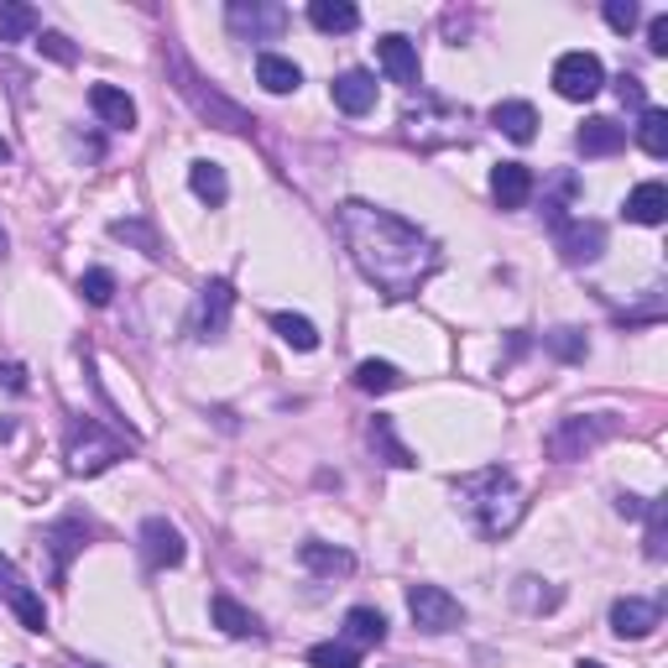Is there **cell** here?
Listing matches in <instances>:
<instances>
[{
    "label": "cell",
    "instance_id": "obj_6",
    "mask_svg": "<svg viewBox=\"0 0 668 668\" xmlns=\"http://www.w3.org/2000/svg\"><path fill=\"white\" fill-rule=\"evenodd\" d=\"M408 617H412L418 632L445 637V632H455V627L465 621V606L449 596L445 585H408Z\"/></svg>",
    "mask_w": 668,
    "mask_h": 668
},
{
    "label": "cell",
    "instance_id": "obj_8",
    "mask_svg": "<svg viewBox=\"0 0 668 668\" xmlns=\"http://www.w3.org/2000/svg\"><path fill=\"white\" fill-rule=\"evenodd\" d=\"M230 313H236V288L225 282V277H215V282H205L199 288V298H193V340H225V329H230Z\"/></svg>",
    "mask_w": 668,
    "mask_h": 668
},
{
    "label": "cell",
    "instance_id": "obj_15",
    "mask_svg": "<svg viewBox=\"0 0 668 668\" xmlns=\"http://www.w3.org/2000/svg\"><path fill=\"white\" fill-rule=\"evenodd\" d=\"M89 110H94L110 131H131V126H137V100H131L126 89H116V84H94V89H89Z\"/></svg>",
    "mask_w": 668,
    "mask_h": 668
},
{
    "label": "cell",
    "instance_id": "obj_28",
    "mask_svg": "<svg viewBox=\"0 0 668 668\" xmlns=\"http://www.w3.org/2000/svg\"><path fill=\"white\" fill-rule=\"evenodd\" d=\"M298 559H303V569H313V575H350V569H356V559L345 549H335V544H303Z\"/></svg>",
    "mask_w": 668,
    "mask_h": 668
},
{
    "label": "cell",
    "instance_id": "obj_14",
    "mask_svg": "<svg viewBox=\"0 0 668 668\" xmlns=\"http://www.w3.org/2000/svg\"><path fill=\"white\" fill-rule=\"evenodd\" d=\"M42 544L52 549V580H63L69 575V559L89 544V532L79 517H63V522H52V528H42Z\"/></svg>",
    "mask_w": 668,
    "mask_h": 668
},
{
    "label": "cell",
    "instance_id": "obj_22",
    "mask_svg": "<svg viewBox=\"0 0 668 668\" xmlns=\"http://www.w3.org/2000/svg\"><path fill=\"white\" fill-rule=\"evenodd\" d=\"M209 617H215V627H220L225 637H261V621L251 617L236 596H215L209 600Z\"/></svg>",
    "mask_w": 668,
    "mask_h": 668
},
{
    "label": "cell",
    "instance_id": "obj_13",
    "mask_svg": "<svg viewBox=\"0 0 668 668\" xmlns=\"http://www.w3.org/2000/svg\"><path fill=\"white\" fill-rule=\"evenodd\" d=\"M335 104H340L345 116H366V110H377V73L366 69H345L335 84H329Z\"/></svg>",
    "mask_w": 668,
    "mask_h": 668
},
{
    "label": "cell",
    "instance_id": "obj_35",
    "mask_svg": "<svg viewBox=\"0 0 668 668\" xmlns=\"http://www.w3.org/2000/svg\"><path fill=\"white\" fill-rule=\"evenodd\" d=\"M79 292H84V303L104 309V303L116 298V272H104V267H89V272L79 277Z\"/></svg>",
    "mask_w": 668,
    "mask_h": 668
},
{
    "label": "cell",
    "instance_id": "obj_37",
    "mask_svg": "<svg viewBox=\"0 0 668 668\" xmlns=\"http://www.w3.org/2000/svg\"><path fill=\"white\" fill-rule=\"evenodd\" d=\"M544 345H549L559 360H585V350H590L580 329H554V335H544Z\"/></svg>",
    "mask_w": 668,
    "mask_h": 668
},
{
    "label": "cell",
    "instance_id": "obj_12",
    "mask_svg": "<svg viewBox=\"0 0 668 668\" xmlns=\"http://www.w3.org/2000/svg\"><path fill=\"white\" fill-rule=\"evenodd\" d=\"M664 621V611H658V600H642V596H621L617 606H611V632L621 637V642H637V637H648L652 627Z\"/></svg>",
    "mask_w": 668,
    "mask_h": 668
},
{
    "label": "cell",
    "instance_id": "obj_36",
    "mask_svg": "<svg viewBox=\"0 0 668 668\" xmlns=\"http://www.w3.org/2000/svg\"><path fill=\"white\" fill-rule=\"evenodd\" d=\"M309 668H360V658L345 642H319V648H309Z\"/></svg>",
    "mask_w": 668,
    "mask_h": 668
},
{
    "label": "cell",
    "instance_id": "obj_45",
    "mask_svg": "<svg viewBox=\"0 0 668 668\" xmlns=\"http://www.w3.org/2000/svg\"><path fill=\"white\" fill-rule=\"evenodd\" d=\"M0 585H6V590H11V585H21L17 565H11V559H6V554H0Z\"/></svg>",
    "mask_w": 668,
    "mask_h": 668
},
{
    "label": "cell",
    "instance_id": "obj_9",
    "mask_svg": "<svg viewBox=\"0 0 668 668\" xmlns=\"http://www.w3.org/2000/svg\"><path fill=\"white\" fill-rule=\"evenodd\" d=\"M554 89L565 94V100L585 104L596 100L600 89H606V69H600L596 52H565L559 63H554Z\"/></svg>",
    "mask_w": 668,
    "mask_h": 668
},
{
    "label": "cell",
    "instance_id": "obj_10",
    "mask_svg": "<svg viewBox=\"0 0 668 668\" xmlns=\"http://www.w3.org/2000/svg\"><path fill=\"white\" fill-rule=\"evenodd\" d=\"M554 246H559V261L565 267H590L606 251V225L600 220H565L554 230Z\"/></svg>",
    "mask_w": 668,
    "mask_h": 668
},
{
    "label": "cell",
    "instance_id": "obj_40",
    "mask_svg": "<svg viewBox=\"0 0 668 668\" xmlns=\"http://www.w3.org/2000/svg\"><path fill=\"white\" fill-rule=\"evenodd\" d=\"M37 48L48 52L52 63H63V69H69L73 58H79V52H73V42H69V37H63V32H42V37H37Z\"/></svg>",
    "mask_w": 668,
    "mask_h": 668
},
{
    "label": "cell",
    "instance_id": "obj_23",
    "mask_svg": "<svg viewBox=\"0 0 668 668\" xmlns=\"http://www.w3.org/2000/svg\"><path fill=\"white\" fill-rule=\"evenodd\" d=\"M627 220L632 225H664L668 220V189L664 183H637L627 193Z\"/></svg>",
    "mask_w": 668,
    "mask_h": 668
},
{
    "label": "cell",
    "instance_id": "obj_16",
    "mask_svg": "<svg viewBox=\"0 0 668 668\" xmlns=\"http://www.w3.org/2000/svg\"><path fill=\"white\" fill-rule=\"evenodd\" d=\"M575 147H580L585 157H617L621 147H627V131H621L617 120H606V116H590L575 131Z\"/></svg>",
    "mask_w": 668,
    "mask_h": 668
},
{
    "label": "cell",
    "instance_id": "obj_4",
    "mask_svg": "<svg viewBox=\"0 0 668 668\" xmlns=\"http://www.w3.org/2000/svg\"><path fill=\"white\" fill-rule=\"evenodd\" d=\"M131 445H137V439H116V433H104L94 418H73L63 455H69L73 476H100V470H110L116 460H126Z\"/></svg>",
    "mask_w": 668,
    "mask_h": 668
},
{
    "label": "cell",
    "instance_id": "obj_30",
    "mask_svg": "<svg viewBox=\"0 0 668 668\" xmlns=\"http://www.w3.org/2000/svg\"><path fill=\"white\" fill-rule=\"evenodd\" d=\"M272 329L282 335V345H292V350H319V329H313V319H303V313H272Z\"/></svg>",
    "mask_w": 668,
    "mask_h": 668
},
{
    "label": "cell",
    "instance_id": "obj_31",
    "mask_svg": "<svg viewBox=\"0 0 668 668\" xmlns=\"http://www.w3.org/2000/svg\"><path fill=\"white\" fill-rule=\"evenodd\" d=\"M110 236L116 240H131V246H141V257H152V261H162L168 251H162V236H157L147 220H116L110 225Z\"/></svg>",
    "mask_w": 668,
    "mask_h": 668
},
{
    "label": "cell",
    "instance_id": "obj_27",
    "mask_svg": "<svg viewBox=\"0 0 668 668\" xmlns=\"http://www.w3.org/2000/svg\"><path fill=\"white\" fill-rule=\"evenodd\" d=\"M371 449H377V455L392 465V470H408V465H418V460H412V449L397 439L392 418H371Z\"/></svg>",
    "mask_w": 668,
    "mask_h": 668
},
{
    "label": "cell",
    "instance_id": "obj_18",
    "mask_svg": "<svg viewBox=\"0 0 668 668\" xmlns=\"http://www.w3.org/2000/svg\"><path fill=\"white\" fill-rule=\"evenodd\" d=\"M491 193H497L501 209H522L532 199V168L528 162H501L491 172Z\"/></svg>",
    "mask_w": 668,
    "mask_h": 668
},
{
    "label": "cell",
    "instance_id": "obj_50",
    "mask_svg": "<svg viewBox=\"0 0 668 668\" xmlns=\"http://www.w3.org/2000/svg\"><path fill=\"white\" fill-rule=\"evenodd\" d=\"M73 668H94V664H73Z\"/></svg>",
    "mask_w": 668,
    "mask_h": 668
},
{
    "label": "cell",
    "instance_id": "obj_17",
    "mask_svg": "<svg viewBox=\"0 0 668 668\" xmlns=\"http://www.w3.org/2000/svg\"><path fill=\"white\" fill-rule=\"evenodd\" d=\"M377 58H381V69H387V79L392 84H418V48H412L408 37H381L377 42Z\"/></svg>",
    "mask_w": 668,
    "mask_h": 668
},
{
    "label": "cell",
    "instance_id": "obj_21",
    "mask_svg": "<svg viewBox=\"0 0 668 668\" xmlns=\"http://www.w3.org/2000/svg\"><path fill=\"white\" fill-rule=\"evenodd\" d=\"M189 189H193V199H205L209 209H220L225 199H230V178H225L220 162L199 157V162H189Z\"/></svg>",
    "mask_w": 668,
    "mask_h": 668
},
{
    "label": "cell",
    "instance_id": "obj_2",
    "mask_svg": "<svg viewBox=\"0 0 668 668\" xmlns=\"http://www.w3.org/2000/svg\"><path fill=\"white\" fill-rule=\"evenodd\" d=\"M455 491H460L465 512H470V522H476V532H486V538H507V532L522 522V512H528V497H522V486H517L507 470H476V476L455 480Z\"/></svg>",
    "mask_w": 668,
    "mask_h": 668
},
{
    "label": "cell",
    "instance_id": "obj_3",
    "mask_svg": "<svg viewBox=\"0 0 668 668\" xmlns=\"http://www.w3.org/2000/svg\"><path fill=\"white\" fill-rule=\"evenodd\" d=\"M168 69H172V79H178L172 89L183 94V104H189V110L205 120V126H215V131H230V137H246V131L257 126V116H251V110H240V104L225 100L215 84H205V79H199V73H193L189 63L178 58V52L168 58Z\"/></svg>",
    "mask_w": 668,
    "mask_h": 668
},
{
    "label": "cell",
    "instance_id": "obj_49",
    "mask_svg": "<svg viewBox=\"0 0 668 668\" xmlns=\"http://www.w3.org/2000/svg\"><path fill=\"white\" fill-rule=\"evenodd\" d=\"M575 668H600V664H575Z\"/></svg>",
    "mask_w": 668,
    "mask_h": 668
},
{
    "label": "cell",
    "instance_id": "obj_11",
    "mask_svg": "<svg viewBox=\"0 0 668 668\" xmlns=\"http://www.w3.org/2000/svg\"><path fill=\"white\" fill-rule=\"evenodd\" d=\"M141 559H147V569H178L189 559V544L168 517H147L141 522Z\"/></svg>",
    "mask_w": 668,
    "mask_h": 668
},
{
    "label": "cell",
    "instance_id": "obj_19",
    "mask_svg": "<svg viewBox=\"0 0 668 668\" xmlns=\"http://www.w3.org/2000/svg\"><path fill=\"white\" fill-rule=\"evenodd\" d=\"M491 126H497L507 141H532L538 137V110L528 100H501L491 104Z\"/></svg>",
    "mask_w": 668,
    "mask_h": 668
},
{
    "label": "cell",
    "instance_id": "obj_34",
    "mask_svg": "<svg viewBox=\"0 0 668 668\" xmlns=\"http://www.w3.org/2000/svg\"><path fill=\"white\" fill-rule=\"evenodd\" d=\"M648 538H642V549H648V559H668V507L664 501H648Z\"/></svg>",
    "mask_w": 668,
    "mask_h": 668
},
{
    "label": "cell",
    "instance_id": "obj_38",
    "mask_svg": "<svg viewBox=\"0 0 668 668\" xmlns=\"http://www.w3.org/2000/svg\"><path fill=\"white\" fill-rule=\"evenodd\" d=\"M559 590H538V580H517V606H528V611H554L559 606Z\"/></svg>",
    "mask_w": 668,
    "mask_h": 668
},
{
    "label": "cell",
    "instance_id": "obj_1",
    "mask_svg": "<svg viewBox=\"0 0 668 668\" xmlns=\"http://www.w3.org/2000/svg\"><path fill=\"white\" fill-rule=\"evenodd\" d=\"M340 236L360 277L381 292V298H412L418 288H429V277L439 272V246H433L418 225L397 220L392 209H377L366 199L340 205Z\"/></svg>",
    "mask_w": 668,
    "mask_h": 668
},
{
    "label": "cell",
    "instance_id": "obj_48",
    "mask_svg": "<svg viewBox=\"0 0 668 668\" xmlns=\"http://www.w3.org/2000/svg\"><path fill=\"white\" fill-rule=\"evenodd\" d=\"M0 162H11V147H6V141H0Z\"/></svg>",
    "mask_w": 668,
    "mask_h": 668
},
{
    "label": "cell",
    "instance_id": "obj_42",
    "mask_svg": "<svg viewBox=\"0 0 668 668\" xmlns=\"http://www.w3.org/2000/svg\"><path fill=\"white\" fill-rule=\"evenodd\" d=\"M648 48L658 52V58H668V17H652L648 21Z\"/></svg>",
    "mask_w": 668,
    "mask_h": 668
},
{
    "label": "cell",
    "instance_id": "obj_5",
    "mask_svg": "<svg viewBox=\"0 0 668 668\" xmlns=\"http://www.w3.org/2000/svg\"><path fill=\"white\" fill-rule=\"evenodd\" d=\"M611 429H617V423H611L606 412H575V418H559V423L549 429V439H544V455L559 460V465L585 460L600 439H611Z\"/></svg>",
    "mask_w": 668,
    "mask_h": 668
},
{
    "label": "cell",
    "instance_id": "obj_25",
    "mask_svg": "<svg viewBox=\"0 0 668 668\" xmlns=\"http://www.w3.org/2000/svg\"><path fill=\"white\" fill-rule=\"evenodd\" d=\"M42 17H37L32 6H21V0H0V42H27L37 37Z\"/></svg>",
    "mask_w": 668,
    "mask_h": 668
},
{
    "label": "cell",
    "instance_id": "obj_29",
    "mask_svg": "<svg viewBox=\"0 0 668 668\" xmlns=\"http://www.w3.org/2000/svg\"><path fill=\"white\" fill-rule=\"evenodd\" d=\"M6 600H11V611H17V621L27 627V632H48V606H42V596H37V590H27V585H11V590H6Z\"/></svg>",
    "mask_w": 668,
    "mask_h": 668
},
{
    "label": "cell",
    "instance_id": "obj_24",
    "mask_svg": "<svg viewBox=\"0 0 668 668\" xmlns=\"http://www.w3.org/2000/svg\"><path fill=\"white\" fill-rule=\"evenodd\" d=\"M309 21L319 27L325 37H345L360 27V11L350 6V0H313L309 6Z\"/></svg>",
    "mask_w": 668,
    "mask_h": 668
},
{
    "label": "cell",
    "instance_id": "obj_7",
    "mask_svg": "<svg viewBox=\"0 0 668 668\" xmlns=\"http://www.w3.org/2000/svg\"><path fill=\"white\" fill-rule=\"evenodd\" d=\"M225 27L240 42H277V37L288 32V11L277 0H230L225 6Z\"/></svg>",
    "mask_w": 668,
    "mask_h": 668
},
{
    "label": "cell",
    "instance_id": "obj_43",
    "mask_svg": "<svg viewBox=\"0 0 668 668\" xmlns=\"http://www.w3.org/2000/svg\"><path fill=\"white\" fill-rule=\"evenodd\" d=\"M621 104H632V110H648V94H642V79H621Z\"/></svg>",
    "mask_w": 668,
    "mask_h": 668
},
{
    "label": "cell",
    "instance_id": "obj_41",
    "mask_svg": "<svg viewBox=\"0 0 668 668\" xmlns=\"http://www.w3.org/2000/svg\"><path fill=\"white\" fill-rule=\"evenodd\" d=\"M0 387L6 392H27V371H21L17 360H0Z\"/></svg>",
    "mask_w": 668,
    "mask_h": 668
},
{
    "label": "cell",
    "instance_id": "obj_39",
    "mask_svg": "<svg viewBox=\"0 0 668 668\" xmlns=\"http://www.w3.org/2000/svg\"><path fill=\"white\" fill-rule=\"evenodd\" d=\"M600 17H606L611 32H632L637 21H642V11H637L632 0H606V11H600Z\"/></svg>",
    "mask_w": 668,
    "mask_h": 668
},
{
    "label": "cell",
    "instance_id": "obj_20",
    "mask_svg": "<svg viewBox=\"0 0 668 668\" xmlns=\"http://www.w3.org/2000/svg\"><path fill=\"white\" fill-rule=\"evenodd\" d=\"M257 84L267 89V94H292V89L303 84V69H298L292 58H282V52H261L257 58Z\"/></svg>",
    "mask_w": 668,
    "mask_h": 668
},
{
    "label": "cell",
    "instance_id": "obj_47",
    "mask_svg": "<svg viewBox=\"0 0 668 668\" xmlns=\"http://www.w3.org/2000/svg\"><path fill=\"white\" fill-rule=\"evenodd\" d=\"M6 251H11V240H6V230H0V257H6Z\"/></svg>",
    "mask_w": 668,
    "mask_h": 668
},
{
    "label": "cell",
    "instance_id": "obj_26",
    "mask_svg": "<svg viewBox=\"0 0 668 668\" xmlns=\"http://www.w3.org/2000/svg\"><path fill=\"white\" fill-rule=\"evenodd\" d=\"M345 637H350V642H366V648H377L381 637H387V617H381L377 606H350V611H345Z\"/></svg>",
    "mask_w": 668,
    "mask_h": 668
},
{
    "label": "cell",
    "instance_id": "obj_33",
    "mask_svg": "<svg viewBox=\"0 0 668 668\" xmlns=\"http://www.w3.org/2000/svg\"><path fill=\"white\" fill-rule=\"evenodd\" d=\"M356 387L360 392H392V387H402V371H397L392 360H360Z\"/></svg>",
    "mask_w": 668,
    "mask_h": 668
},
{
    "label": "cell",
    "instance_id": "obj_46",
    "mask_svg": "<svg viewBox=\"0 0 668 668\" xmlns=\"http://www.w3.org/2000/svg\"><path fill=\"white\" fill-rule=\"evenodd\" d=\"M11 433H17V423H11V418H0V439H11Z\"/></svg>",
    "mask_w": 668,
    "mask_h": 668
},
{
    "label": "cell",
    "instance_id": "obj_44",
    "mask_svg": "<svg viewBox=\"0 0 668 668\" xmlns=\"http://www.w3.org/2000/svg\"><path fill=\"white\" fill-rule=\"evenodd\" d=\"M617 512H621V517H642V512H648V501L632 497V491H621V497H617Z\"/></svg>",
    "mask_w": 668,
    "mask_h": 668
},
{
    "label": "cell",
    "instance_id": "obj_32",
    "mask_svg": "<svg viewBox=\"0 0 668 668\" xmlns=\"http://www.w3.org/2000/svg\"><path fill=\"white\" fill-rule=\"evenodd\" d=\"M637 147L648 157H668V116L664 110H642V120H637Z\"/></svg>",
    "mask_w": 668,
    "mask_h": 668
}]
</instances>
